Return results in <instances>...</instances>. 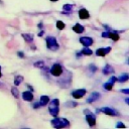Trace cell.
Masks as SVG:
<instances>
[{
	"instance_id": "1",
	"label": "cell",
	"mask_w": 129,
	"mask_h": 129,
	"mask_svg": "<svg viewBox=\"0 0 129 129\" xmlns=\"http://www.w3.org/2000/svg\"><path fill=\"white\" fill-rule=\"evenodd\" d=\"M59 101L58 99H53L51 100V102L49 103V106H48V111L49 113L53 116V117H56L58 112H59Z\"/></svg>"
},
{
	"instance_id": "2",
	"label": "cell",
	"mask_w": 129,
	"mask_h": 129,
	"mask_svg": "<svg viewBox=\"0 0 129 129\" xmlns=\"http://www.w3.org/2000/svg\"><path fill=\"white\" fill-rule=\"evenodd\" d=\"M51 125L55 128H63V127H69L70 122L64 118H55L51 121Z\"/></svg>"
},
{
	"instance_id": "3",
	"label": "cell",
	"mask_w": 129,
	"mask_h": 129,
	"mask_svg": "<svg viewBox=\"0 0 129 129\" xmlns=\"http://www.w3.org/2000/svg\"><path fill=\"white\" fill-rule=\"evenodd\" d=\"M45 41H46V46H47L48 49H51V50H56V49H58L59 45H58V43H57V40H56L53 36H48V37H46Z\"/></svg>"
},
{
	"instance_id": "4",
	"label": "cell",
	"mask_w": 129,
	"mask_h": 129,
	"mask_svg": "<svg viewBox=\"0 0 129 129\" xmlns=\"http://www.w3.org/2000/svg\"><path fill=\"white\" fill-rule=\"evenodd\" d=\"M62 67L59 64V63H53L51 69H50V74L54 77H60L62 75Z\"/></svg>"
},
{
	"instance_id": "5",
	"label": "cell",
	"mask_w": 129,
	"mask_h": 129,
	"mask_svg": "<svg viewBox=\"0 0 129 129\" xmlns=\"http://www.w3.org/2000/svg\"><path fill=\"white\" fill-rule=\"evenodd\" d=\"M84 112H85V113H88V114L86 115V120H87V122L89 123V125H90V126H95V124H96V116H95L93 113L89 112L88 110H85Z\"/></svg>"
},
{
	"instance_id": "6",
	"label": "cell",
	"mask_w": 129,
	"mask_h": 129,
	"mask_svg": "<svg viewBox=\"0 0 129 129\" xmlns=\"http://www.w3.org/2000/svg\"><path fill=\"white\" fill-rule=\"evenodd\" d=\"M101 112H103L104 114H107V115H110V116H118L119 113L118 111H116L115 109L113 108H110V107H103L100 109Z\"/></svg>"
},
{
	"instance_id": "7",
	"label": "cell",
	"mask_w": 129,
	"mask_h": 129,
	"mask_svg": "<svg viewBox=\"0 0 129 129\" xmlns=\"http://www.w3.org/2000/svg\"><path fill=\"white\" fill-rule=\"evenodd\" d=\"M86 94V90L85 89H79V90H76L72 93V96L75 98V99H80L82 97H84Z\"/></svg>"
},
{
	"instance_id": "8",
	"label": "cell",
	"mask_w": 129,
	"mask_h": 129,
	"mask_svg": "<svg viewBox=\"0 0 129 129\" xmlns=\"http://www.w3.org/2000/svg\"><path fill=\"white\" fill-rule=\"evenodd\" d=\"M102 36L103 37H109V38H111L114 41H117L119 39L118 33H114V32H103L102 33Z\"/></svg>"
},
{
	"instance_id": "9",
	"label": "cell",
	"mask_w": 129,
	"mask_h": 129,
	"mask_svg": "<svg viewBox=\"0 0 129 129\" xmlns=\"http://www.w3.org/2000/svg\"><path fill=\"white\" fill-rule=\"evenodd\" d=\"M80 42L84 45V46H90L93 44V38L85 36V37H81L80 38Z\"/></svg>"
},
{
	"instance_id": "10",
	"label": "cell",
	"mask_w": 129,
	"mask_h": 129,
	"mask_svg": "<svg viewBox=\"0 0 129 129\" xmlns=\"http://www.w3.org/2000/svg\"><path fill=\"white\" fill-rule=\"evenodd\" d=\"M116 81H117V78H116V77H111L110 80H109L106 84L103 85V87H104L106 90H109V91H110V90H112V87H113V85H114V83H115Z\"/></svg>"
},
{
	"instance_id": "11",
	"label": "cell",
	"mask_w": 129,
	"mask_h": 129,
	"mask_svg": "<svg viewBox=\"0 0 129 129\" xmlns=\"http://www.w3.org/2000/svg\"><path fill=\"white\" fill-rule=\"evenodd\" d=\"M110 50H111V47H102L96 50V54L99 56H105L108 52H110Z\"/></svg>"
},
{
	"instance_id": "12",
	"label": "cell",
	"mask_w": 129,
	"mask_h": 129,
	"mask_svg": "<svg viewBox=\"0 0 129 129\" xmlns=\"http://www.w3.org/2000/svg\"><path fill=\"white\" fill-rule=\"evenodd\" d=\"M22 98H23L24 101L30 102V101L33 100V94H32L30 91H25V92L22 93Z\"/></svg>"
},
{
	"instance_id": "13",
	"label": "cell",
	"mask_w": 129,
	"mask_h": 129,
	"mask_svg": "<svg viewBox=\"0 0 129 129\" xmlns=\"http://www.w3.org/2000/svg\"><path fill=\"white\" fill-rule=\"evenodd\" d=\"M100 97H101L100 93L94 92V93H92V94L90 95V97H89V99L87 100V102H88V103H93V102H95L96 100H98Z\"/></svg>"
},
{
	"instance_id": "14",
	"label": "cell",
	"mask_w": 129,
	"mask_h": 129,
	"mask_svg": "<svg viewBox=\"0 0 129 129\" xmlns=\"http://www.w3.org/2000/svg\"><path fill=\"white\" fill-rule=\"evenodd\" d=\"M79 17L81 19H88L90 17V14H89L87 9L83 8V9H80V11H79Z\"/></svg>"
},
{
	"instance_id": "15",
	"label": "cell",
	"mask_w": 129,
	"mask_h": 129,
	"mask_svg": "<svg viewBox=\"0 0 129 129\" xmlns=\"http://www.w3.org/2000/svg\"><path fill=\"white\" fill-rule=\"evenodd\" d=\"M103 74L104 75H108V74H113L114 73V69L111 67V66H109V64H107L106 67H104V69H103Z\"/></svg>"
},
{
	"instance_id": "16",
	"label": "cell",
	"mask_w": 129,
	"mask_h": 129,
	"mask_svg": "<svg viewBox=\"0 0 129 129\" xmlns=\"http://www.w3.org/2000/svg\"><path fill=\"white\" fill-rule=\"evenodd\" d=\"M48 102H49V98H48L47 96H41V97H40L39 104H40V106H41V107H42V106L47 105V104H48Z\"/></svg>"
},
{
	"instance_id": "17",
	"label": "cell",
	"mask_w": 129,
	"mask_h": 129,
	"mask_svg": "<svg viewBox=\"0 0 129 129\" xmlns=\"http://www.w3.org/2000/svg\"><path fill=\"white\" fill-rule=\"evenodd\" d=\"M73 30L76 32V33H82L83 31H84V26H82L81 24H79V23H77L74 27H73Z\"/></svg>"
},
{
	"instance_id": "18",
	"label": "cell",
	"mask_w": 129,
	"mask_h": 129,
	"mask_svg": "<svg viewBox=\"0 0 129 129\" xmlns=\"http://www.w3.org/2000/svg\"><path fill=\"white\" fill-rule=\"evenodd\" d=\"M82 54H85V55H91L92 54V50L90 48H88V46H86L85 48L82 49Z\"/></svg>"
},
{
	"instance_id": "19",
	"label": "cell",
	"mask_w": 129,
	"mask_h": 129,
	"mask_svg": "<svg viewBox=\"0 0 129 129\" xmlns=\"http://www.w3.org/2000/svg\"><path fill=\"white\" fill-rule=\"evenodd\" d=\"M128 80V75L127 74H123V75H121L119 78H117V81H119V82H126Z\"/></svg>"
},
{
	"instance_id": "20",
	"label": "cell",
	"mask_w": 129,
	"mask_h": 129,
	"mask_svg": "<svg viewBox=\"0 0 129 129\" xmlns=\"http://www.w3.org/2000/svg\"><path fill=\"white\" fill-rule=\"evenodd\" d=\"M21 82H23V77H21V76L15 77V79H14V84H15V86H18Z\"/></svg>"
},
{
	"instance_id": "21",
	"label": "cell",
	"mask_w": 129,
	"mask_h": 129,
	"mask_svg": "<svg viewBox=\"0 0 129 129\" xmlns=\"http://www.w3.org/2000/svg\"><path fill=\"white\" fill-rule=\"evenodd\" d=\"M22 37H23L27 42H31V41H32V39H33V37H32L30 34H27V33H25V34L23 33V34H22Z\"/></svg>"
},
{
	"instance_id": "22",
	"label": "cell",
	"mask_w": 129,
	"mask_h": 129,
	"mask_svg": "<svg viewBox=\"0 0 129 129\" xmlns=\"http://www.w3.org/2000/svg\"><path fill=\"white\" fill-rule=\"evenodd\" d=\"M56 27H57V29L62 30V29L66 27V25H64V23H63L62 21H57V22H56Z\"/></svg>"
},
{
	"instance_id": "23",
	"label": "cell",
	"mask_w": 129,
	"mask_h": 129,
	"mask_svg": "<svg viewBox=\"0 0 129 129\" xmlns=\"http://www.w3.org/2000/svg\"><path fill=\"white\" fill-rule=\"evenodd\" d=\"M11 93H12V95H13L15 98H18V96H19V92H18V90H17L15 87L11 88Z\"/></svg>"
},
{
	"instance_id": "24",
	"label": "cell",
	"mask_w": 129,
	"mask_h": 129,
	"mask_svg": "<svg viewBox=\"0 0 129 129\" xmlns=\"http://www.w3.org/2000/svg\"><path fill=\"white\" fill-rule=\"evenodd\" d=\"M72 7H73L72 5H64V6H63V11H64V12H66V11H67V12H71V11H72Z\"/></svg>"
},
{
	"instance_id": "25",
	"label": "cell",
	"mask_w": 129,
	"mask_h": 129,
	"mask_svg": "<svg viewBox=\"0 0 129 129\" xmlns=\"http://www.w3.org/2000/svg\"><path fill=\"white\" fill-rule=\"evenodd\" d=\"M34 66H35V67H38V68H42V67L44 66V63H43L42 61H37V62L34 63Z\"/></svg>"
},
{
	"instance_id": "26",
	"label": "cell",
	"mask_w": 129,
	"mask_h": 129,
	"mask_svg": "<svg viewBox=\"0 0 129 129\" xmlns=\"http://www.w3.org/2000/svg\"><path fill=\"white\" fill-rule=\"evenodd\" d=\"M67 105H72L71 107H76V106H77V103H75V102H67V103H66V106H67Z\"/></svg>"
},
{
	"instance_id": "27",
	"label": "cell",
	"mask_w": 129,
	"mask_h": 129,
	"mask_svg": "<svg viewBox=\"0 0 129 129\" xmlns=\"http://www.w3.org/2000/svg\"><path fill=\"white\" fill-rule=\"evenodd\" d=\"M116 127H117V128H121V127H122V128H124L125 126H124V124H123V123H121V122H119V123L117 124V126H116Z\"/></svg>"
},
{
	"instance_id": "28",
	"label": "cell",
	"mask_w": 129,
	"mask_h": 129,
	"mask_svg": "<svg viewBox=\"0 0 129 129\" xmlns=\"http://www.w3.org/2000/svg\"><path fill=\"white\" fill-rule=\"evenodd\" d=\"M121 92H122V93H125V94H129V91H128V89H124V90H121Z\"/></svg>"
},
{
	"instance_id": "29",
	"label": "cell",
	"mask_w": 129,
	"mask_h": 129,
	"mask_svg": "<svg viewBox=\"0 0 129 129\" xmlns=\"http://www.w3.org/2000/svg\"><path fill=\"white\" fill-rule=\"evenodd\" d=\"M90 68L92 69V71H93V72H95V71H96V68L94 67V64H91V66H90Z\"/></svg>"
},
{
	"instance_id": "30",
	"label": "cell",
	"mask_w": 129,
	"mask_h": 129,
	"mask_svg": "<svg viewBox=\"0 0 129 129\" xmlns=\"http://www.w3.org/2000/svg\"><path fill=\"white\" fill-rule=\"evenodd\" d=\"M42 34H43V31H41V32H39V33H38V36H41Z\"/></svg>"
},
{
	"instance_id": "31",
	"label": "cell",
	"mask_w": 129,
	"mask_h": 129,
	"mask_svg": "<svg viewBox=\"0 0 129 129\" xmlns=\"http://www.w3.org/2000/svg\"><path fill=\"white\" fill-rule=\"evenodd\" d=\"M18 54H19L21 57H23V53H22V52H18Z\"/></svg>"
},
{
	"instance_id": "32",
	"label": "cell",
	"mask_w": 129,
	"mask_h": 129,
	"mask_svg": "<svg viewBox=\"0 0 129 129\" xmlns=\"http://www.w3.org/2000/svg\"><path fill=\"white\" fill-rule=\"evenodd\" d=\"M50 1H52V2H55V1H57V0H50Z\"/></svg>"
},
{
	"instance_id": "33",
	"label": "cell",
	"mask_w": 129,
	"mask_h": 129,
	"mask_svg": "<svg viewBox=\"0 0 129 129\" xmlns=\"http://www.w3.org/2000/svg\"><path fill=\"white\" fill-rule=\"evenodd\" d=\"M1 77H2V74H1V72H0V78H1Z\"/></svg>"
}]
</instances>
